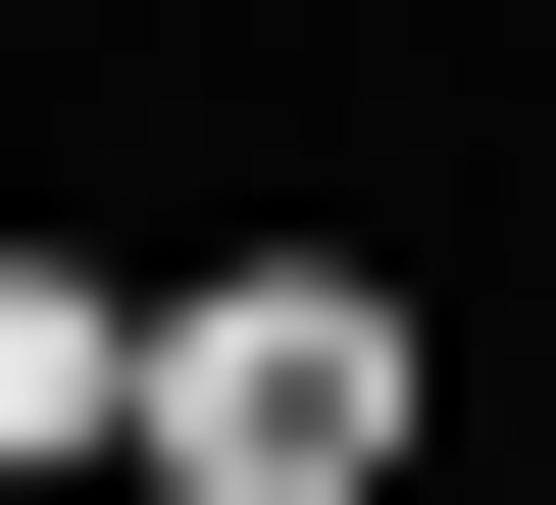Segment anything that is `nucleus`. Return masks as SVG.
Wrapping results in <instances>:
<instances>
[{
  "label": "nucleus",
  "mask_w": 556,
  "mask_h": 505,
  "mask_svg": "<svg viewBox=\"0 0 556 505\" xmlns=\"http://www.w3.org/2000/svg\"><path fill=\"white\" fill-rule=\"evenodd\" d=\"M152 505H405V303L354 253H203L152 303Z\"/></svg>",
  "instance_id": "obj_1"
},
{
  "label": "nucleus",
  "mask_w": 556,
  "mask_h": 505,
  "mask_svg": "<svg viewBox=\"0 0 556 505\" xmlns=\"http://www.w3.org/2000/svg\"><path fill=\"white\" fill-rule=\"evenodd\" d=\"M51 455H152V303L102 253H0V505H51Z\"/></svg>",
  "instance_id": "obj_2"
}]
</instances>
